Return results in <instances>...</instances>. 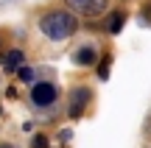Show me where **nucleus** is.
Listing matches in <instances>:
<instances>
[{"label": "nucleus", "instance_id": "nucleus-1", "mask_svg": "<svg viewBox=\"0 0 151 148\" xmlns=\"http://www.w3.org/2000/svg\"><path fill=\"white\" fill-rule=\"evenodd\" d=\"M76 28H78V20H76L73 11H48V14L39 20V31L45 34L48 39H53V42H62V39H70L76 34Z\"/></svg>", "mask_w": 151, "mask_h": 148}, {"label": "nucleus", "instance_id": "nucleus-11", "mask_svg": "<svg viewBox=\"0 0 151 148\" xmlns=\"http://www.w3.org/2000/svg\"><path fill=\"white\" fill-rule=\"evenodd\" d=\"M143 132H146V137L151 140V115H148V120H146V126H143Z\"/></svg>", "mask_w": 151, "mask_h": 148}, {"label": "nucleus", "instance_id": "nucleus-8", "mask_svg": "<svg viewBox=\"0 0 151 148\" xmlns=\"http://www.w3.org/2000/svg\"><path fill=\"white\" fill-rule=\"evenodd\" d=\"M17 73H20V78H22V81H34V70H31V67H17Z\"/></svg>", "mask_w": 151, "mask_h": 148}, {"label": "nucleus", "instance_id": "nucleus-9", "mask_svg": "<svg viewBox=\"0 0 151 148\" xmlns=\"http://www.w3.org/2000/svg\"><path fill=\"white\" fill-rule=\"evenodd\" d=\"M109 64H112V59L106 56V59L101 61V67H98V76H101V78H106V76H109Z\"/></svg>", "mask_w": 151, "mask_h": 148}, {"label": "nucleus", "instance_id": "nucleus-7", "mask_svg": "<svg viewBox=\"0 0 151 148\" xmlns=\"http://www.w3.org/2000/svg\"><path fill=\"white\" fill-rule=\"evenodd\" d=\"M123 22H126V14H123V11H112V14L106 17V31L109 34H120Z\"/></svg>", "mask_w": 151, "mask_h": 148}, {"label": "nucleus", "instance_id": "nucleus-4", "mask_svg": "<svg viewBox=\"0 0 151 148\" xmlns=\"http://www.w3.org/2000/svg\"><path fill=\"white\" fill-rule=\"evenodd\" d=\"M87 104H90V89L87 87H78L73 89V98H70V117H81L87 109Z\"/></svg>", "mask_w": 151, "mask_h": 148}, {"label": "nucleus", "instance_id": "nucleus-10", "mask_svg": "<svg viewBox=\"0 0 151 148\" xmlns=\"http://www.w3.org/2000/svg\"><path fill=\"white\" fill-rule=\"evenodd\" d=\"M34 148H48V140L42 137V134H37V137H34V143H31Z\"/></svg>", "mask_w": 151, "mask_h": 148}, {"label": "nucleus", "instance_id": "nucleus-12", "mask_svg": "<svg viewBox=\"0 0 151 148\" xmlns=\"http://www.w3.org/2000/svg\"><path fill=\"white\" fill-rule=\"evenodd\" d=\"M0 148H14V145H9V143H3V145H0Z\"/></svg>", "mask_w": 151, "mask_h": 148}, {"label": "nucleus", "instance_id": "nucleus-3", "mask_svg": "<svg viewBox=\"0 0 151 148\" xmlns=\"http://www.w3.org/2000/svg\"><path fill=\"white\" fill-rule=\"evenodd\" d=\"M56 98H59V92H56L53 84H48V81L34 84V89H31V101H34L37 106H50Z\"/></svg>", "mask_w": 151, "mask_h": 148}, {"label": "nucleus", "instance_id": "nucleus-2", "mask_svg": "<svg viewBox=\"0 0 151 148\" xmlns=\"http://www.w3.org/2000/svg\"><path fill=\"white\" fill-rule=\"evenodd\" d=\"M67 9L81 17H98L106 11V0H65Z\"/></svg>", "mask_w": 151, "mask_h": 148}, {"label": "nucleus", "instance_id": "nucleus-6", "mask_svg": "<svg viewBox=\"0 0 151 148\" xmlns=\"http://www.w3.org/2000/svg\"><path fill=\"white\" fill-rule=\"evenodd\" d=\"M73 59H76V64H95L98 61V50L92 48V45H84L81 50L73 53Z\"/></svg>", "mask_w": 151, "mask_h": 148}, {"label": "nucleus", "instance_id": "nucleus-5", "mask_svg": "<svg viewBox=\"0 0 151 148\" xmlns=\"http://www.w3.org/2000/svg\"><path fill=\"white\" fill-rule=\"evenodd\" d=\"M0 64H3V70H11V73H17V67L22 64V50H20V48H14V50H6V53L0 56Z\"/></svg>", "mask_w": 151, "mask_h": 148}]
</instances>
